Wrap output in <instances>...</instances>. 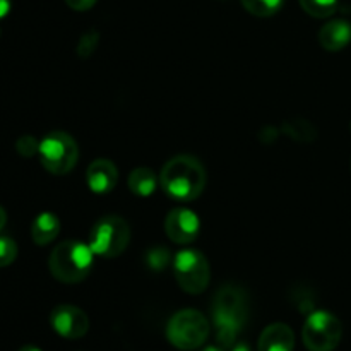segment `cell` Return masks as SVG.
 Here are the masks:
<instances>
[{
  "label": "cell",
  "instance_id": "obj_1",
  "mask_svg": "<svg viewBox=\"0 0 351 351\" xmlns=\"http://www.w3.org/2000/svg\"><path fill=\"white\" fill-rule=\"evenodd\" d=\"M161 189L178 202L195 201L206 187V170L197 158L178 154L167 161L160 175Z\"/></svg>",
  "mask_w": 351,
  "mask_h": 351
},
{
  "label": "cell",
  "instance_id": "obj_2",
  "mask_svg": "<svg viewBox=\"0 0 351 351\" xmlns=\"http://www.w3.org/2000/svg\"><path fill=\"white\" fill-rule=\"evenodd\" d=\"M247 297L242 288L225 285L213 300V322L216 339L223 348L232 350L247 322Z\"/></svg>",
  "mask_w": 351,
  "mask_h": 351
},
{
  "label": "cell",
  "instance_id": "obj_3",
  "mask_svg": "<svg viewBox=\"0 0 351 351\" xmlns=\"http://www.w3.org/2000/svg\"><path fill=\"white\" fill-rule=\"evenodd\" d=\"M95 266V252L91 250L89 243L62 242L51 250L48 267L55 280L65 285H74L86 280Z\"/></svg>",
  "mask_w": 351,
  "mask_h": 351
},
{
  "label": "cell",
  "instance_id": "obj_4",
  "mask_svg": "<svg viewBox=\"0 0 351 351\" xmlns=\"http://www.w3.org/2000/svg\"><path fill=\"white\" fill-rule=\"evenodd\" d=\"M130 243V226L123 218L115 215L103 216L89 233V247L95 256L115 259Z\"/></svg>",
  "mask_w": 351,
  "mask_h": 351
},
{
  "label": "cell",
  "instance_id": "obj_5",
  "mask_svg": "<svg viewBox=\"0 0 351 351\" xmlns=\"http://www.w3.org/2000/svg\"><path fill=\"white\" fill-rule=\"evenodd\" d=\"M209 336V322L194 308L177 312L167 324V338L175 348L182 351L197 350Z\"/></svg>",
  "mask_w": 351,
  "mask_h": 351
},
{
  "label": "cell",
  "instance_id": "obj_6",
  "mask_svg": "<svg viewBox=\"0 0 351 351\" xmlns=\"http://www.w3.org/2000/svg\"><path fill=\"white\" fill-rule=\"evenodd\" d=\"M41 165L51 175H65L79 160V147L74 137L67 132H50L40 141L38 151Z\"/></svg>",
  "mask_w": 351,
  "mask_h": 351
},
{
  "label": "cell",
  "instance_id": "obj_7",
  "mask_svg": "<svg viewBox=\"0 0 351 351\" xmlns=\"http://www.w3.org/2000/svg\"><path fill=\"white\" fill-rule=\"evenodd\" d=\"M173 273L178 287L191 295L202 293L211 280L208 259L204 254L194 249H184L175 256Z\"/></svg>",
  "mask_w": 351,
  "mask_h": 351
},
{
  "label": "cell",
  "instance_id": "obj_8",
  "mask_svg": "<svg viewBox=\"0 0 351 351\" xmlns=\"http://www.w3.org/2000/svg\"><path fill=\"white\" fill-rule=\"evenodd\" d=\"M343 336L341 321L328 311H315L307 317L302 331L308 351H335Z\"/></svg>",
  "mask_w": 351,
  "mask_h": 351
},
{
  "label": "cell",
  "instance_id": "obj_9",
  "mask_svg": "<svg viewBox=\"0 0 351 351\" xmlns=\"http://www.w3.org/2000/svg\"><path fill=\"white\" fill-rule=\"evenodd\" d=\"M201 232V219L194 211L187 208H175L165 218V233L168 239L178 245H189L194 242Z\"/></svg>",
  "mask_w": 351,
  "mask_h": 351
},
{
  "label": "cell",
  "instance_id": "obj_10",
  "mask_svg": "<svg viewBox=\"0 0 351 351\" xmlns=\"http://www.w3.org/2000/svg\"><path fill=\"white\" fill-rule=\"evenodd\" d=\"M50 324L58 336L65 339H79L89 331V319L82 308L75 305H58L51 311Z\"/></svg>",
  "mask_w": 351,
  "mask_h": 351
},
{
  "label": "cell",
  "instance_id": "obj_11",
  "mask_svg": "<svg viewBox=\"0 0 351 351\" xmlns=\"http://www.w3.org/2000/svg\"><path fill=\"white\" fill-rule=\"evenodd\" d=\"M86 182L89 191L95 194H108L119 182V170L113 161L99 158L93 161L86 170Z\"/></svg>",
  "mask_w": 351,
  "mask_h": 351
},
{
  "label": "cell",
  "instance_id": "obj_12",
  "mask_svg": "<svg viewBox=\"0 0 351 351\" xmlns=\"http://www.w3.org/2000/svg\"><path fill=\"white\" fill-rule=\"evenodd\" d=\"M259 351H293L295 332L283 322L269 324L259 336Z\"/></svg>",
  "mask_w": 351,
  "mask_h": 351
},
{
  "label": "cell",
  "instance_id": "obj_13",
  "mask_svg": "<svg viewBox=\"0 0 351 351\" xmlns=\"http://www.w3.org/2000/svg\"><path fill=\"white\" fill-rule=\"evenodd\" d=\"M319 43L328 51H339L351 43V23L346 19H332L319 31Z\"/></svg>",
  "mask_w": 351,
  "mask_h": 351
},
{
  "label": "cell",
  "instance_id": "obj_14",
  "mask_svg": "<svg viewBox=\"0 0 351 351\" xmlns=\"http://www.w3.org/2000/svg\"><path fill=\"white\" fill-rule=\"evenodd\" d=\"M60 221L53 213H40L31 225V239L36 245H48L57 239Z\"/></svg>",
  "mask_w": 351,
  "mask_h": 351
},
{
  "label": "cell",
  "instance_id": "obj_15",
  "mask_svg": "<svg viewBox=\"0 0 351 351\" xmlns=\"http://www.w3.org/2000/svg\"><path fill=\"white\" fill-rule=\"evenodd\" d=\"M158 187V177L151 168L141 167L130 171L129 175V189L132 194L139 195V197H149L154 194Z\"/></svg>",
  "mask_w": 351,
  "mask_h": 351
},
{
  "label": "cell",
  "instance_id": "obj_16",
  "mask_svg": "<svg viewBox=\"0 0 351 351\" xmlns=\"http://www.w3.org/2000/svg\"><path fill=\"white\" fill-rule=\"evenodd\" d=\"M283 132L297 143H312L317 137V130L308 120L293 119L283 123Z\"/></svg>",
  "mask_w": 351,
  "mask_h": 351
},
{
  "label": "cell",
  "instance_id": "obj_17",
  "mask_svg": "<svg viewBox=\"0 0 351 351\" xmlns=\"http://www.w3.org/2000/svg\"><path fill=\"white\" fill-rule=\"evenodd\" d=\"M243 9L256 17H271L283 7L285 0H240Z\"/></svg>",
  "mask_w": 351,
  "mask_h": 351
},
{
  "label": "cell",
  "instance_id": "obj_18",
  "mask_svg": "<svg viewBox=\"0 0 351 351\" xmlns=\"http://www.w3.org/2000/svg\"><path fill=\"white\" fill-rule=\"evenodd\" d=\"M298 2L308 16L317 19L331 17L338 9V0H298Z\"/></svg>",
  "mask_w": 351,
  "mask_h": 351
},
{
  "label": "cell",
  "instance_id": "obj_19",
  "mask_svg": "<svg viewBox=\"0 0 351 351\" xmlns=\"http://www.w3.org/2000/svg\"><path fill=\"white\" fill-rule=\"evenodd\" d=\"M17 257V245L9 237H0V267L12 264Z\"/></svg>",
  "mask_w": 351,
  "mask_h": 351
},
{
  "label": "cell",
  "instance_id": "obj_20",
  "mask_svg": "<svg viewBox=\"0 0 351 351\" xmlns=\"http://www.w3.org/2000/svg\"><path fill=\"white\" fill-rule=\"evenodd\" d=\"M170 263V254L167 249H161V247H154L147 252V266L153 271H161L168 266Z\"/></svg>",
  "mask_w": 351,
  "mask_h": 351
},
{
  "label": "cell",
  "instance_id": "obj_21",
  "mask_svg": "<svg viewBox=\"0 0 351 351\" xmlns=\"http://www.w3.org/2000/svg\"><path fill=\"white\" fill-rule=\"evenodd\" d=\"M16 149L21 156L31 158L34 154H38V151H40V141L33 136H23L17 139Z\"/></svg>",
  "mask_w": 351,
  "mask_h": 351
},
{
  "label": "cell",
  "instance_id": "obj_22",
  "mask_svg": "<svg viewBox=\"0 0 351 351\" xmlns=\"http://www.w3.org/2000/svg\"><path fill=\"white\" fill-rule=\"evenodd\" d=\"M98 33H95V31H91V33L84 34V36L79 40V45H77V53L79 57L82 58H88L91 57L93 53H95L96 47H98Z\"/></svg>",
  "mask_w": 351,
  "mask_h": 351
},
{
  "label": "cell",
  "instance_id": "obj_23",
  "mask_svg": "<svg viewBox=\"0 0 351 351\" xmlns=\"http://www.w3.org/2000/svg\"><path fill=\"white\" fill-rule=\"evenodd\" d=\"M96 2H98V0H65V3H67L72 10H77V12L89 10Z\"/></svg>",
  "mask_w": 351,
  "mask_h": 351
},
{
  "label": "cell",
  "instance_id": "obj_24",
  "mask_svg": "<svg viewBox=\"0 0 351 351\" xmlns=\"http://www.w3.org/2000/svg\"><path fill=\"white\" fill-rule=\"evenodd\" d=\"M10 7H12L10 0H0V19H3L10 12Z\"/></svg>",
  "mask_w": 351,
  "mask_h": 351
},
{
  "label": "cell",
  "instance_id": "obj_25",
  "mask_svg": "<svg viewBox=\"0 0 351 351\" xmlns=\"http://www.w3.org/2000/svg\"><path fill=\"white\" fill-rule=\"evenodd\" d=\"M5 223H7V213H5V209H3L2 206H0V232H2V230H3Z\"/></svg>",
  "mask_w": 351,
  "mask_h": 351
},
{
  "label": "cell",
  "instance_id": "obj_26",
  "mask_svg": "<svg viewBox=\"0 0 351 351\" xmlns=\"http://www.w3.org/2000/svg\"><path fill=\"white\" fill-rule=\"evenodd\" d=\"M232 351H250V348L247 343H235V346H233Z\"/></svg>",
  "mask_w": 351,
  "mask_h": 351
},
{
  "label": "cell",
  "instance_id": "obj_27",
  "mask_svg": "<svg viewBox=\"0 0 351 351\" xmlns=\"http://www.w3.org/2000/svg\"><path fill=\"white\" fill-rule=\"evenodd\" d=\"M17 351H41V350L38 348V346H34V345H26V346H23V348L17 350Z\"/></svg>",
  "mask_w": 351,
  "mask_h": 351
},
{
  "label": "cell",
  "instance_id": "obj_28",
  "mask_svg": "<svg viewBox=\"0 0 351 351\" xmlns=\"http://www.w3.org/2000/svg\"><path fill=\"white\" fill-rule=\"evenodd\" d=\"M202 351H225V350H223V346H208V348H204Z\"/></svg>",
  "mask_w": 351,
  "mask_h": 351
},
{
  "label": "cell",
  "instance_id": "obj_29",
  "mask_svg": "<svg viewBox=\"0 0 351 351\" xmlns=\"http://www.w3.org/2000/svg\"><path fill=\"white\" fill-rule=\"evenodd\" d=\"M350 130H351V123H350Z\"/></svg>",
  "mask_w": 351,
  "mask_h": 351
}]
</instances>
